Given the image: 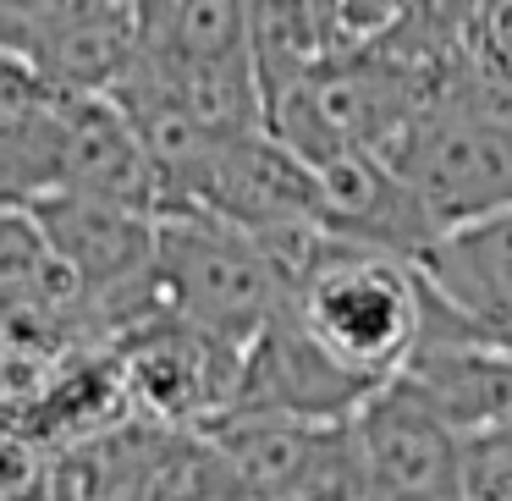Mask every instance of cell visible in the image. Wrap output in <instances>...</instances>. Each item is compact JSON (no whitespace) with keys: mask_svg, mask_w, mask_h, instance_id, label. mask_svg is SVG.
Returning a JSON list of instances; mask_svg holds the SVG:
<instances>
[{"mask_svg":"<svg viewBox=\"0 0 512 501\" xmlns=\"http://www.w3.org/2000/svg\"><path fill=\"white\" fill-rule=\"evenodd\" d=\"M265 237L287 276V314L336 364L369 386L408 364L430 320V292L408 254L353 243L320 226H281Z\"/></svg>","mask_w":512,"mask_h":501,"instance_id":"obj_1","label":"cell"},{"mask_svg":"<svg viewBox=\"0 0 512 501\" xmlns=\"http://www.w3.org/2000/svg\"><path fill=\"white\" fill-rule=\"evenodd\" d=\"M424 215L441 226L512 210V105L479 78H441L380 144Z\"/></svg>","mask_w":512,"mask_h":501,"instance_id":"obj_2","label":"cell"},{"mask_svg":"<svg viewBox=\"0 0 512 501\" xmlns=\"http://www.w3.org/2000/svg\"><path fill=\"white\" fill-rule=\"evenodd\" d=\"M155 298L160 314L243 347L287 298V276L265 232L204 210L155 215Z\"/></svg>","mask_w":512,"mask_h":501,"instance_id":"obj_3","label":"cell"},{"mask_svg":"<svg viewBox=\"0 0 512 501\" xmlns=\"http://www.w3.org/2000/svg\"><path fill=\"white\" fill-rule=\"evenodd\" d=\"M199 430L232 468L237 496H358L347 419L226 408Z\"/></svg>","mask_w":512,"mask_h":501,"instance_id":"obj_4","label":"cell"},{"mask_svg":"<svg viewBox=\"0 0 512 501\" xmlns=\"http://www.w3.org/2000/svg\"><path fill=\"white\" fill-rule=\"evenodd\" d=\"M358 496H457L463 435L397 375L369 386L347 413Z\"/></svg>","mask_w":512,"mask_h":501,"instance_id":"obj_5","label":"cell"},{"mask_svg":"<svg viewBox=\"0 0 512 501\" xmlns=\"http://www.w3.org/2000/svg\"><path fill=\"white\" fill-rule=\"evenodd\" d=\"M369 391L353 369H342L281 303L237 353L232 408L248 413H292V419H347Z\"/></svg>","mask_w":512,"mask_h":501,"instance_id":"obj_6","label":"cell"},{"mask_svg":"<svg viewBox=\"0 0 512 501\" xmlns=\"http://www.w3.org/2000/svg\"><path fill=\"white\" fill-rule=\"evenodd\" d=\"M56 188H78L94 199L127 204V210L160 215L166 188L138 138L133 116L111 89L105 94H67L56 100Z\"/></svg>","mask_w":512,"mask_h":501,"instance_id":"obj_7","label":"cell"},{"mask_svg":"<svg viewBox=\"0 0 512 501\" xmlns=\"http://www.w3.org/2000/svg\"><path fill=\"white\" fill-rule=\"evenodd\" d=\"M314 182V226L353 243H375L391 254H419L435 237V221L424 215V204L413 199V188L391 171V160L380 149L347 144L331 149L320 160H303Z\"/></svg>","mask_w":512,"mask_h":501,"instance_id":"obj_8","label":"cell"},{"mask_svg":"<svg viewBox=\"0 0 512 501\" xmlns=\"http://www.w3.org/2000/svg\"><path fill=\"white\" fill-rule=\"evenodd\" d=\"M413 265L446 320L512 347V210L441 226Z\"/></svg>","mask_w":512,"mask_h":501,"instance_id":"obj_9","label":"cell"},{"mask_svg":"<svg viewBox=\"0 0 512 501\" xmlns=\"http://www.w3.org/2000/svg\"><path fill=\"white\" fill-rule=\"evenodd\" d=\"M397 380L408 391H419L457 435L512 419V347L446 320L435 303H430L419 347L397 369Z\"/></svg>","mask_w":512,"mask_h":501,"instance_id":"obj_10","label":"cell"},{"mask_svg":"<svg viewBox=\"0 0 512 501\" xmlns=\"http://www.w3.org/2000/svg\"><path fill=\"white\" fill-rule=\"evenodd\" d=\"M6 314H50L56 325L78 320V287L28 210H0V320Z\"/></svg>","mask_w":512,"mask_h":501,"instance_id":"obj_11","label":"cell"},{"mask_svg":"<svg viewBox=\"0 0 512 501\" xmlns=\"http://www.w3.org/2000/svg\"><path fill=\"white\" fill-rule=\"evenodd\" d=\"M457 496L512 501V419L468 430L457 441Z\"/></svg>","mask_w":512,"mask_h":501,"instance_id":"obj_12","label":"cell"},{"mask_svg":"<svg viewBox=\"0 0 512 501\" xmlns=\"http://www.w3.org/2000/svg\"><path fill=\"white\" fill-rule=\"evenodd\" d=\"M474 72L512 105V0H507V6H496V12L485 17V28H479V61H474Z\"/></svg>","mask_w":512,"mask_h":501,"instance_id":"obj_13","label":"cell"}]
</instances>
